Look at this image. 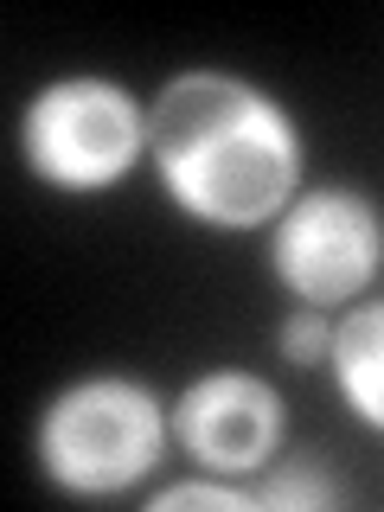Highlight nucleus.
I'll return each mask as SVG.
<instances>
[{
	"instance_id": "f257e3e1",
	"label": "nucleus",
	"mask_w": 384,
	"mask_h": 512,
	"mask_svg": "<svg viewBox=\"0 0 384 512\" xmlns=\"http://www.w3.org/2000/svg\"><path fill=\"white\" fill-rule=\"evenodd\" d=\"M148 167L167 205L199 231H269L308 173V141L282 96L244 71H173L148 96Z\"/></svg>"
},
{
	"instance_id": "f03ea898",
	"label": "nucleus",
	"mask_w": 384,
	"mask_h": 512,
	"mask_svg": "<svg viewBox=\"0 0 384 512\" xmlns=\"http://www.w3.org/2000/svg\"><path fill=\"white\" fill-rule=\"evenodd\" d=\"M173 404L135 372H84L32 416V468L64 500H128L167 468Z\"/></svg>"
},
{
	"instance_id": "7ed1b4c3",
	"label": "nucleus",
	"mask_w": 384,
	"mask_h": 512,
	"mask_svg": "<svg viewBox=\"0 0 384 512\" xmlns=\"http://www.w3.org/2000/svg\"><path fill=\"white\" fill-rule=\"evenodd\" d=\"M20 167L64 199L116 192L148 160V103L116 77L71 71L26 96L20 109Z\"/></svg>"
},
{
	"instance_id": "20e7f679",
	"label": "nucleus",
	"mask_w": 384,
	"mask_h": 512,
	"mask_svg": "<svg viewBox=\"0 0 384 512\" xmlns=\"http://www.w3.org/2000/svg\"><path fill=\"white\" fill-rule=\"evenodd\" d=\"M269 276L295 308H352L384 276V205L365 186H301L269 224Z\"/></svg>"
},
{
	"instance_id": "39448f33",
	"label": "nucleus",
	"mask_w": 384,
	"mask_h": 512,
	"mask_svg": "<svg viewBox=\"0 0 384 512\" xmlns=\"http://www.w3.org/2000/svg\"><path fill=\"white\" fill-rule=\"evenodd\" d=\"M288 442V404L282 391L250 365H212L186 378L173 397V448L205 474L250 480L282 455Z\"/></svg>"
},
{
	"instance_id": "423d86ee",
	"label": "nucleus",
	"mask_w": 384,
	"mask_h": 512,
	"mask_svg": "<svg viewBox=\"0 0 384 512\" xmlns=\"http://www.w3.org/2000/svg\"><path fill=\"white\" fill-rule=\"evenodd\" d=\"M327 378H333V391H340L352 423L384 436V295L352 301V308L333 320Z\"/></svg>"
},
{
	"instance_id": "0eeeda50",
	"label": "nucleus",
	"mask_w": 384,
	"mask_h": 512,
	"mask_svg": "<svg viewBox=\"0 0 384 512\" xmlns=\"http://www.w3.org/2000/svg\"><path fill=\"white\" fill-rule=\"evenodd\" d=\"M256 500H263V512H333L352 500V487L333 468H320V461L295 455V461H269L263 474H256Z\"/></svg>"
},
{
	"instance_id": "6e6552de",
	"label": "nucleus",
	"mask_w": 384,
	"mask_h": 512,
	"mask_svg": "<svg viewBox=\"0 0 384 512\" xmlns=\"http://www.w3.org/2000/svg\"><path fill=\"white\" fill-rule=\"evenodd\" d=\"M192 506H212V512H263L250 480H224V474H192V480H167V487L148 493V512H192Z\"/></svg>"
},
{
	"instance_id": "1a4fd4ad",
	"label": "nucleus",
	"mask_w": 384,
	"mask_h": 512,
	"mask_svg": "<svg viewBox=\"0 0 384 512\" xmlns=\"http://www.w3.org/2000/svg\"><path fill=\"white\" fill-rule=\"evenodd\" d=\"M276 352L295 372H320L333 352V314L327 308H288L276 320Z\"/></svg>"
}]
</instances>
